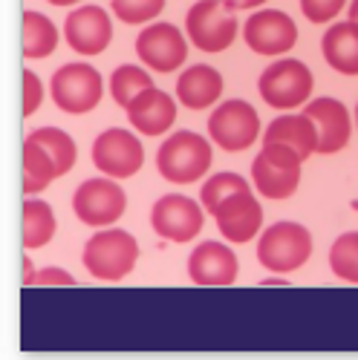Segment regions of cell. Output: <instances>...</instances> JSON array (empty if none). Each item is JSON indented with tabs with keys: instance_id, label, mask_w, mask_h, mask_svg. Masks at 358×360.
I'll return each instance as SVG.
<instances>
[{
	"instance_id": "cell-1",
	"label": "cell",
	"mask_w": 358,
	"mask_h": 360,
	"mask_svg": "<svg viewBox=\"0 0 358 360\" xmlns=\"http://www.w3.org/2000/svg\"><path fill=\"white\" fill-rule=\"evenodd\" d=\"M81 259L90 277L104 280V283H118L136 268L139 243L133 233L122 228H104L87 239Z\"/></svg>"
},
{
	"instance_id": "cell-2",
	"label": "cell",
	"mask_w": 358,
	"mask_h": 360,
	"mask_svg": "<svg viewBox=\"0 0 358 360\" xmlns=\"http://www.w3.org/2000/svg\"><path fill=\"white\" fill-rule=\"evenodd\" d=\"M156 167L171 185H194L211 167V144L199 133L176 130L156 153Z\"/></svg>"
},
{
	"instance_id": "cell-3",
	"label": "cell",
	"mask_w": 358,
	"mask_h": 360,
	"mask_svg": "<svg viewBox=\"0 0 358 360\" xmlns=\"http://www.w3.org/2000/svg\"><path fill=\"white\" fill-rule=\"evenodd\" d=\"M304 159L280 141H263V150L252 162V182L266 199H289L301 185Z\"/></svg>"
},
{
	"instance_id": "cell-4",
	"label": "cell",
	"mask_w": 358,
	"mask_h": 360,
	"mask_svg": "<svg viewBox=\"0 0 358 360\" xmlns=\"http://www.w3.org/2000/svg\"><path fill=\"white\" fill-rule=\"evenodd\" d=\"M312 257V233L297 222H275L260 233L257 259L266 271L289 274Z\"/></svg>"
},
{
	"instance_id": "cell-5",
	"label": "cell",
	"mask_w": 358,
	"mask_h": 360,
	"mask_svg": "<svg viewBox=\"0 0 358 360\" xmlns=\"http://www.w3.org/2000/svg\"><path fill=\"white\" fill-rule=\"evenodd\" d=\"M312 86H315V78L309 67L304 61H297V58H280L272 67H266L257 81L260 98L275 110H295L307 104L312 96Z\"/></svg>"
},
{
	"instance_id": "cell-6",
	"label": "cell",
	"mask_w": 358,
	"mask_h": 360,
	"mask_svg": "<svg viewBox=\"0 0 358 360\" xmlns=\"http://www.w3.org/2000/svg\"><path fill=\"white\" fill-rule=\"evenodd\" d=\"M188 38L202 52H223L237 38V15L226 0H197L185 18Z\"/></svg>"
},
{
	"instance_id": "cell-7",
	"label": "cell",
	"mask_w": 358,
	"mask_h": 360,
	"mask_svg": "<svg viewBox=\"0 0 358 360\" xmlns=\"http://www.w3.org/2000/svg\"><path fill=\"white\" fill-rule=\"evenodd\" d=\"M52 101L58 110L70 115H84L96 110L104 96V81L96 67L90 64H64L52 75Z\"/></svg>"
},
{
	"instance_id": "cell-8",
	"label": "cell",
	"mask_w": 358,
	"mask_h": 360,
	"mask_svg": "<svg viewBox=\"0 0 358 360\" xmlns=\"http://www.w3.org/2000/svg\"><path fill=\"white\" fill-rule=\"evenodd\" d=\"M125 207H128V196L110 176L87 179L73 196L75 217L90 228H110L113 222L125 217Z\"/></svg>"
},
{
	"instance_id": "cell-9",
	"label": "cell",
	"mask_w": 358,
	"mask_h": 360,
	"mask_svg": "<svg viewBox=\"0 0 358 360\" xmlns=\"http://www.w3.org/2000/svg\"><path fill=\"white\" fill-rule=\"evenodd\" d=\"M208 136L228 153L249 150L260 136V115L249 101H223L208 118Z\"/></svg>"
},
{
	"instance_id": "cell-10",
	"label": "cell",
	"mask_w": 358,
	"mask_h": 360,
	"mask_svg": "<svg viewBox=\"0 0 358 360\" xmlns=\"http://www.w3.org/2000/svg\"><path fill=\"white\" fill-rule=\"evenodd\" d=\"M205 225V211L202 205L191 196L183 193H168L162 199H156L154 211H151V228L154 233H159L168 243H191L197 233H202Z\"/></svg>"
},
{
	"instance_id": "cell-11",
	"label": "cell",
	"mask_w": 358,
	"mask_h": 360,
	"mask_svg": "<svg viewBox=\"0 0 358 360\" xmlns=\"http://www.w3.org/2000/svg\"><path fill=\"white\" fill-rule=\"evenodd\" d=\"M93 165L110 179H130L144 165L142 141L122 127H110L93 141Z\"/></svg>"
},
{
	"instance_id": "cell-12",
	"label": "cell",
	"mask_w": 358,
	"mask_h": 360,
	"mask_svg": "<svg viewBox=\"0 0 358 360\" xmlns=\"http://www.w3.org/2000/svg\"><path fill=\"white\" fill-rule=\"evenodd\" d=\"M136 55L142 58V64L154 72H176L188 58V44L183 32L173 23H154L144 26L136 38Z\"/></svg>"
},
{
	"instance_id": "cell-13",
	"label": "cell",
	"mask_w": 358,
	"mask_h": 360,
	"mask_svg": "<svg viewBox=\"0 0 358 360\" xmlns=\"http://www.w3.org/2000/svg\"><path fill=\"white\" fill-rule=\"evenodd\" d=\"M243 41L257 55H286L297 44V26L280 9H260L246 20Z\"/></svg>"
},
{
	"instance_id": "cell-14",
	"label": "cell",
	"mask_w": 358,
	"mask_h": 360,
	"mask_svg": "<svg viewBox=\"0 0 358 360\" xmlns=\"http://www.w3.org/2000/svg\"><path fill=\"white\" fill-rule=\"evenodd\" d=\"M64 38L78 55H99L113 41V20L101 6H78L64 20Z\"/></svg>"
},
{
	"instance_id": "cell-15",
	"label": "cell",
	"mask_w": 358,
	"mask_h": 360,
	"mask_svg": "<svg viewBox=\"0 0 358 360\" xmlns=\"http://www.w3.org/2000/svg\"><path fill=\"white\" fill-rule=\"evenodd\" d=\"M188 277L202 288H228L237 280V257L217 239H205L188 257Z\"/></svg>"
},
{
	"instance_id": "cell-16",
	"label": "cell",
	"mask_w": 358,
	"mask_h": 360,
	"mask_svg": "<svg viewBox=\"0 0 358 360\" xmlns=\"http://www.w3.org/2000/svg\"><path fill=\"white\" fill-rule=\"evenodd\" d=\"M214 219H217L223 239H228V243H249L263 228V207L254 199L252 188L237 191L217 205Z\"/></svg>"
},
{
	"instance_id": "cell-17",
	"label": "cell",
	"mask_w": 358,
	"mask_h": 360,
	"mask_svg": "<svg viewBox=\"0 0 358 360\" xmlns=\"http://www.w3.org/2000/svg\"><path fill=\"white\" fill-rule=\"evenodd\" d=\"M312 124L318 130V150L315 153L321 156H333L338 150L347 147L350 141V133H352V118H350V110L338 101V98H315V101H307V110H304Z\"/></svg>"
},
{
	"instance_id": "cell-18",
	"label": "cell",
	"mask_w": 358,
	"mask_h": 360,
	"mask_svg": "<svg viewBox=\"0 0 358 360\" xmlns=\"http://www.w3.org/2000/svg\"><path fill=\"white\" fill-rule=\"evenodd\" d=\"M130 127L142 136H162L176 122V101L156 86H147L125 107Z\"/></svg>"
},
{
	"instance_id": "cell-19",
	"label": "cell",
	"mask_w": 358,
	"mask_h": 360,
	"mask_svg": "<svg viewBox=\"0 0 358 360\" xmlns=\"http://www.w3.org/2000/svg\"><path fill=\"white\" fill-rule=\"evenodd\" d=\"M220 96H223V75L208 64L188 67L176 78V98L188 110H205L217 104Z\"/></svg>"
},
{
	"instance_id": "cell-20",
	"label": "cell",
	"mask_w": 358,
	"mask_h": 360,
	"mask_svg": "<svg viewBox=\"0 0 358 360\" xmlns=\"http://www.w3.org/2000/svg\"><path fill=\"white\" fill-rule=\"evenodd\" d=\"M263 141H280V144L292 147L295 153L307 162L318 150V130L307 112H301V115L286 112V115H278L275 122L266 127Z\"/></svg>"
},
{
	"instance_id": "cell-21",
	"label": "cell",
	"mask_w": 358,
	"mask_h": 360,
	"mask_svg": "<svg viewBox=\"0 0 358 360\" xmlns=\"http://www.w3.org/2000/svg\"><path fill=\"white\" fill-rule=\"evenodd\" d=\"M323 58L335 72L341 75H358V23H335L326 29L321 41Z\"/></svg>"
},
{
	"instance_id": "cell-22",
	"label": "cell",
	"mask_w": 358,
	"mask_h": 360,
	"mask_svg": "<svg viewBox=\"0 0 358 360\" xmlns=\"http://www.w3.org/2000/svg\"><path fill=\"white\" fill-rule=\"evenodd\" d=\"M55 214L44 199H26L23 202V248L35 251L52 243L55 236Z\"/></svg>"
},
{
	"instance_id": "cell-23",
	"label": "cell",
	"mask_w": 358,
	"mask_h": 360,
	"mask_svg": "<svg viewBox=\"0 0 358 360\" xmlns=\"http://www.w3.org/2000/svg\"><path fill=\"white\" fill-rule=\"evenodd\" d=\"M58 46V29L55 23L41 15L26 9L23 12V55L32 58V61H41V58H49Z\"/></svg>"
},
{
	"instance_id": "cell-24",
	"label": "cell",
	"mask_w": 358,
	"mask_h": 360,
	"mask_svg": "<svg viewBox=\"0 0 358 360\" xmlns=\"http://www.w3.org/2000/svg\"><path fill=\"white\" fill-rule=\"evenodd\" d=\"M58 173L52 159L44 153V147L38 141H32L26 136L23 141V193L26 196H35L41 191L49 188V182H55Z\"/></svg>"
},
{
	"instance_id": "cell-25",
	"label": "cell",
	"mask_w": 358,
	"mask_h": 360,
	"mask_svg": "<svg viewBox=\"0 0 358 360\" xmlns=\"http://www.w3.org/2000/svg\"><path fill=\"white\" fill-rule=\"evenodd\" d=\"M29 139L44 147V153L52 159L58 176H67L73 170V165L78 159V147L70 133L58 130V127H38L35 133H29Z\"/></svg>"
},
{
	"instance_id": "cell-26",
	"label": "cell",
	"mask_w": 358,
	"mask_h": 360,
	"mask_svg": "<svg viewBox=\"0 0 358 360\" xmlns=\"http://www.w3.org/2000/svg\"><path fill=\"white\" fill-rule=\"evenodd\" d=\"M147 86H154L151 72H144L142 67H133V64L116 67V72L110 75V96H113V101L118 107H128Z\"/></svg>"
},
{
	"instance_id": "cell-27",
	"label": "cell",
	"mask_w": 358,
	"mask_h": 360,
	"mask_svg": "<svg viewBox=\"0 0 358 360\" xmlns=\"http://www.w3.org/2000/svg\"><path fill=\"white\" fill-rule=\"evenodd\" d=\"M330 268L338 280L358 285V231L341 233L330 248Z\"/></svg>"
},
{
	"instance_id": "cell-28",
	"label": "cell",
	"mask_w": 358,
	"mask_h": 360,
	"mask_svg": "<svg viewBox=\"0 0 358 360\" xmlns=\"http://www.w3.org/2000/svg\"><path fill=\"white\" fill-rule=\"evenodd\" d=\"M237 191H249L246 179H243L240 173H217V176H211V179H208V182L202 185V193H199L202 211L214 214V211H217V205H220L226 196L237 193Z\"/></svg>"
},
{
	"instance_id": "cell-29",
	"label": "cell",
	"mask_w": 358,
	"mask_h": 360,
	"mask_svg": "<svg viewBox=\"0 0 358 360\" xmlns=\"http://www.w3.org/2000/svg\"><path fill=\"white\" fill-rule=\"evenodd\" d=\"M110 6L122 23L142 26V23H151L165 9V0H110Z\"/></svg>"
},
{
	"instance_id": "cell-30",
	"label": "cell",
	"mask_w": 358,
	"mask_h": 360,
	"mask_svg": "<svg viewBox=\"0 0 358 360\" xmlns=\"http://www.w3.org/2000/svg\"><path fill=\"white\" fill-rule=\"evenodd\" d=\"M344 6H347V0H301V9L307 15V20L315 26L333 23Z\"/></svg>"
},
{
	"instance_id": "cell-31",
	"label": "cell",
	"mask_w": 358,
	"mask_h": 360,
	"mask_svg": "<svg viewBox=\"0 0 358 360\" xmlns=\"http://www.w3.org/2000/svg\"><path fill=\"white\" fill-rule=\"evenodd\" d=\"M75 283L78 280L70 271H64V268H41V271H32L23 280L26 288H32V285H64V288H73Z\"/></svg>"
},
{
	"instance_id": "cell-32",
	"label": "cell",
	"mask_w": 358,
	"mask_h": 360,
	"mask_svg": "<svg viewBox=\"0 0 358 360\" xmlns=\"http://www.w3.org/2000/svg\"><path fill=\"white\" fill-rule=\"evenodd\" d=\"M41 101H44V84H41L38 72L23 70V115L29 118L32 112H38Z\"/></svg>"
},
{
	"instance_id": "cell-33",
	"label": "cell",
	"mask_w": 358,
	"mask_h": 360,
	"mask_svg": "<svg viewBox=\"0 0 358 360\" xmlns=\"http://www.w3.org/2000/svg\"><path fill=\"white\" fill-rule=\"evenodd\" d=\"M226 4H228L234 12H240V9H257V6L268 4V0H226Z\"/></svg>"
},
{
	"instance_id": "cell-34",
	"label": "cell",
	"mask_w": 358,
	"mask_h": 360,
	"mask_svg": "<svg viewBox=\"0 0 358 360\" xmlns=\"http://www.w3.org/2000/svg\"><path fill=\"white\" fill-rule=\"evenodd\" d=\"M52 6H73V4H81V0H47Z\"/></svg>"
},
{
	"instance_id": "cell-35",
	"label": "cell",
	"mask_w": 358,
	"mask_h": 360,
	"mask_svg": "<svg viewBox=\"0 0 358 360\" xmlns=\"http://www.w3.org/2000/svg\"><path fill=\"white\" fill-rule=\"evenodd\" d=\"M350 20L358 23V0H352V4H350Z\"/></svg>"
},
{
	"instance_id": "cell-36",
	"label": "cell",
	"mask_w": 358,
	"mask_h": 360,
	"mask_svg": "<svg viewBox=\"0 0 358 360\" xmlns=\"http://www.w3.org/2000/svg\"><path fill=\"white\" fill-rule=\"evenodd\" d=\"M263 285H286L283 280H263Z\"/></svg>"
},
{
	"instance_id": "cell-37",
	"label": "cell",
	"mask_w": 358,
	"mask_h": 360,
	"mask_svg": "<svg viewBox=\"0 0 358 360\" xmlns=\"http://www.w3.org/2000/svg\"><path fill=\"white\" fill-rule=\"evenodd\" d=\"M355 127H358V107H355Z\"/></svg>"
}]
</instances>
